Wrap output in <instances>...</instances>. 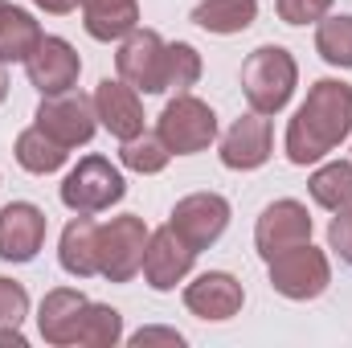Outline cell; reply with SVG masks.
<instances>
[{"mask_svg": "<svg viewBox=\"0 0 352 348\" xmlns=\"http://www.w3.org/2000/svg\"><path fill=\"white\" fill-rule=\"evenodd\" d=\"M352 135V87L340 78H320L307 90L303 107L295 111V119L287 123V160L307 168L316 160H324L328 152H336Z\"/></svg>", "mask_w": 352, "mask_h": 348, "instance_id": "6da1fadb", "label": "cell"}, {"mask_svg": "<svg viewBox=\"0 0 352 348\" xmlns=\"http://www.w3.org/2000/svg\"><path fill=\"white\" fill-rule=\"evenodd\" d=\"M295 83H299V66L283 45H258L242 66V94L258 115H278L291 102Z\"/></svg>", "mask_w": 352, "mask_h": 348, "instance_id": "7a4b0ae2", "label": "cell"}, {"mask_svg": "<svg viewBox=\"0 0 352 348\" xmlns=\"http://www.w3.org/2000/svg\"><path fill=\"white\" fill-rule=\"evenodd\" d=\"M156 135L164 140V148L173 156H197V152H205L217 140V115H213L209 102H201V98H192L184 90L160 111Z\"/></svg>", "mask_w": 352, "mask_h": 348, "instance_id": "3957f363", "label": "cell"}, {"mask_svg": "<svg viewBox=\"0 0 352 348\" xmlns=\"http://www.w3.org/2000/svg\"><path fill=\"white\" fill-rule=\"evenodd\" d=\"M148 238H152V230L135 213H123V217H111L107 226H98V274L111 283H131L144 270Z\"/></svg>", "mask_w": 352, "mask_h": 348, "instance_id": "277c9868", "label": "cell"}, {"mask_svg": "<svg viewBox=\"0 0 352 348\" xmlns=\"http://www.w3.org/2000/svg\"><path fill=\"white\" fill-rule=\"evenodd\" d=\"M270 266V287L283 295V299H295V303H307V299H320L332 283V266L328 254L316 250L311 242H299L283 254L266 262Z\"/></svg>", "mask_w": 352, "mask_h": 348, "instance_id": "5b68a950", "label": "cell"}, {"mask_svg": "<svg viewBox=\"0 0 352 348\" xmlns=\"http://www.w3.org/2000/svg\"><path fill=\"white\" fill-rule=\"evenodd\" d=\"M123 193H127L123 173L107 156H82L62 180V205L70 213H102V209L119 205Z\"/></svg>", "mask_w": 352, "mask_h": 348, "instance_id": "8992f818", "label": "cell"}, {"mask_svg": "<svg viewBox=\"0 0 352 348\" xmlns=\"http://www.w3.org/2000/svg\"><path fill=\"white\" fill-rule=\"evenodd\" d=\"M115 66H119V78L127 87L144 90V94H160L168 90V45L156 29H131L115 54Z\"/></svg>", "mask_w": 352, "mask_h": 348, "instance_id": "52a82bcc", "label": "cell"}, {"mask_svg": "<svg viewBox=\"0 0 352 348\" xmlns=\"http://www.w3.org/2000/svg\"><path fill=\"white\" fill-rule=\"evenodd\" d=\"M37 127L45 135H54L62 148H82L94 140L98 115H94V98L78 94V90H62V94H41L37 107Z\"/></svg>", "mask_w": 352, "mask_h": 348, "instance_id": "ba28073f", "label": "cell"}, {"mask_svg": "<svg viewBox=\"0 0 352 348\" xmlns=\"http://www.w3.org/2000/svg\"><path fill=\"white\" fill-rule=\"evenodd\" d=\"M168 226H173V234L188 250L201 254V250H209L226 234V226H230V201L221 193H188V197L176 201Z\"/></svg>", "mask_w": 352, "mask_h": 348, "instance_id": "9c48e42d", "label": "cell"}, {"mask_svg": "<svg viewBox=\"0 0 352 348\" xmlns=\"http://www.w3.org/2000/svg\"><path fill=\"white\" fill-rule=\"evenodd\" d=\"M299 242H311V213H307V205L291 201V197L270 201L263 209V217H258V226H254L258 254L270 262L274 254H283V250H291Z\"/></svg>", "mask_w": 352, "mask_h": 348, "instance_id": "30bf717a", "label": "cell"}, {"mask_svg": "<svg viewBox=\"0 0 352 348\" xmlns=\"http://www.w3.org/2000/svg\"><path fill=\"white\" fill-rule=\"evenodd\" d=\"M25 74L41 94H62V90H74L78 74H82V58L74 54V45L66 37H41L25 62Z\"/></svg>", "mask_w": 352, "mask_h": 348, "instance_id": "8fae6325", "label": "cell"}, {"mask_svg": "<svg viewBox=\"0 0 352 348\" xmlns=\"http://www.w3.org/2000/svg\"><path fill=\"white\" fill-rule=\"evenodd\" d=\"M45 213L29 201H12L0 209V259L4 262H33L45 246Z\"/></svg>", "mask_w": 352, "mask_h": 348, "instance_id": "7c38bea8", "label": "cell"}, {"mask_svg": "<svg viewBox=\"0 0 352 348\" xmlns=\"http://www.w3.org/2000/svg\"><path fill=\"white\" fill-rule=\"evenodd\" d=\"M270 148H274L270 119L250 111L221 135V164L234 168V173H254V168H263L270 160Z\"/></svg>", "mask_w": 352, "mask_h": 348, "instance_id": "4fadbf2b", "label": "cell"}, {"mask_svg": "<svg viewBox=\"0 0 352 348\" xmlns=\"http://www.w3.org/2000/svg\"><path fill=\"white\" fill-rule=\"evenodd\" d=\"M246 303V291L226 270H205L184 287V307L201 320H234Z\"/></svg>", "mask_w": 352, "mask_h": 348, "instance_id": "5bb4252c", "label": "cell"}, {"mask_svg": "<svg viewBox=\"0 0 352 348\" xmlns=\"http://www.w3.org/2000/svg\"><path fill=\"white\" fill-rule=\"evenodd\" d=\"M94 115L115 140H135L144 131V102L140 90L127 87L123 78H102L94 87Z\"/></svg>", "mask_w": 352, "mask_h": 348, "instance_id": "9a60e30c", "label": "cell"}, {"mask_svg": "<svg viewBox=\"0 0 352 348\" xmlns=\"http://www.w3.org/2000/svg\"><path fill=\"white\" fill-rule=\"evenodd\" d=\"M192 259H197V250H188V246L176 238L173 226L156 230V234L148 238V250H144V279H148V287H152V291H173L176 283L188 279Z\"/></svg>", "mask_w": 352, "mask_h": 348, "instance_id": "2e32d148", "label": "cell"}, {"mask_svg": "<svg viewBox=\"0 0 352 348\" xmlns=\"http://www.w3.org/2000/svg\"><path fill=\"white\" fill-rule=\"evenodd\" d=\"M87 295L82 291H74V287H54V291H45V299H41V307H37V328H41V336L50 340V345H74V336H78V324H82V316H87Z\"/></svg>", "mask_w": 352, "mask_h": 348, "instance_id": "e0dca14e", "label": "cell"}, {"mask_svg": "<svg viewBox=\"0 0 352 348\" xmlns=\"http://www.w3.org/2000/svg\"><path fill=\"white\" fill-rule=\"evenodd\" d=\"M58 262L66 274L74 279H90L98 274V221H90V213H78L58 242Z\"/></svg>", "mask_w": 352, "mask_h": 348, "instance_id": "ac0fdd59", "label": "cell"}, {"mask_svg": "<svg viewBox=\"0 0 352 348\" xmlns=\"http://www.w3.org/2000/svg\"><path fill=\"white\" fill-rule=\"evenodd\" d=\"M82 25L94 41H119L140 25V0H78Z\"/></svg>", "mask_w": 352, "mask_h": 348, "instance_id": "d6986e66", "label": "cell"}, {"mask_svg": "<svg viewBox=\"0 0 352 348\" xmlns=\"http://www.w3.org/2000/svg\"><path fill=\"white\" fill-rule=\"evenodd\" d=\"M16 164L25 168V173H33V176H50V173H58L66 160H70V148H62L54 135H45L37 123L33 127H25L21 135H16Z\"/></svg>", "mask_w": 352, "mask_h": 348, "instance_id": "ffe728a7", "label": "cell"}, {"mask_svg": "<svg viewBox=\"0 0 352 348\" xmlns=\"http://www.w3.org/2000/svg\"><path fill=\"white\" fill-rule=\"evenodd\" d=\"M41 37H45L41 25L25 8H12V4L0 8V62H29Z\"/></svg>", "mask_w": 352, "mask_h": 348, "instance_id": "44dd1931", "label": "cell"}, {"mask_svg": "<svg viewBox=\"0 0 352 348\" xmlns=\"http://www.w3.org/2000/svg\"><path fill=\"white\" fill-rule=\"evenodd\" d=\"M254 17H258V0H201L192 8V21L209 33H221V37L250 29Z\"/></svg>", "mask_w": 352, "mask_h": 348, "instance_id": "7402d4cb", "label": "cell"}, {"mask_svg": "<svg viewBox=\"0 0 352 348\" xmlns=\"http://www.w3.org/2000/svg\"><path fill=\"white\" fill-rule=\"evenodd\" d=\"M307 193L320 209H349L352 205V160H332L324 168H316L307 180Z\"/></svg>", "mask_w": 352, "mask_h": 348, "instance_id": "603a6c76", "label": "cell"}, {"mask_svg": "<svg viewBox=\"0 0 352 348\" xmlns=\"http://www.w3.org/2000/svg\"><path fill=\"white\" fill-rule=\"evenodd\" d=\"M123 340V316L107 303H87V316L78 324V336L74 345L82 348H115Z\"/></svg>", "mask_w": 352, "mask_h": 348, "instance_id": "cb8c5ba5", "label": "cell"}, {"mask_svg": "<svg viewBox=\"0 0 352 348\" xmlns=\"http://www.w3.org/2000/svg\"><path fill=\"white\" fill-rule=\"evenodd\" d=\"M316 54L336 70H352V17H324L320 21Z\"/></svg>", "mask_w": 352, "mask_h": 348, "instance_id": "d4e9b609", "label": "cell"}, {"mask_svg": "<svg viewBox=\"0 0 352 348\" xmlns=\"http://www.w3.org/2000/svg\"><path fill=\"white\" fill-rule=\"evenodd\" d=\"M119 160H123V168H131V173L156 176V173H164V168H168L173 152L164 148V140H160V135H148V131H140L135 140H123V152H119Z\"/></svg>", "mask_w": 352, "mask_h": 348, "instance_id": "484cf974", "label": "cell"}, {"mask_svg": "<svg viewBox=\"0 0 352 348\" xmlns=\"http://www.w3.org/2000/svg\"><path fill=\"white\" fill-rule=\"evenodd\" d=\"M201 78V54L188 41H173L168 45V90L184 94L188 87H197Z\"/></svg>", "mask_w": 352, "mask_h": 348, "instance_id": "4316f807", "label": "cell"}, {"mask_svg": "<svg viewBox=\"0 0 352 348\" xmlns=\"http://www.w3.org/2000/svg\"><path fill=\"white\" fill-rule=\"evenodd\" d=\"M25 316H29V291L16 279L0 274V328H21Z\"/></svg>", "mask_w": 352, "mask_h": 348, "instance_id": "83f0119b", "label": "cell"}, {"mask_svg": "<svg viewBox=\"0 0 352 348\" xmlns=\"http://www.w3.org/2000/svg\"><path fill=\"white\" fill-rule=\"evenodd\" d=\"M332 8V0H278V17L287 25H311V21H324Z\"/></svg>", "mask_w": 352, "mask_h": 348, "instance_id": "f1b7e54d", "label": "cell"}, {"mask_svg": "<svg viewBox=\"0 0 352 348\" xmlns=\"http://www.w3.org/2000/svg\"><path fill=\"white\" fill-rule=\"evenodd\" d=\"M328 246L352 266V205L349 209H336V217L328 226Z\"/></svg>", "mask_w": 352, "mask_h": 348, "instance_id": "f546056e", "label": "cell"}, {"mask_svg": "<svg viewBox=\"0 0 352 348\" xmlns=\"http://www.w3.org/2000/svg\"><path fill=\"white\" fill-rule=\"evenodd\" d=\"M131 345H184V336H180V332H173V328H140V332H135V336H131Z\"/></svg>", "mask_w": 352, "mask_h": 348, "instance_id": "4dcf8cb0", "label": "cell"}, {"mask_svg": "<svg viewBox=\"0 0 352 348\" xmlns=\"http://www.w3.org/2000/svg\"><path fill=\"white\" fill-rule=\"evenodd\" d=\"M37 8H45V12H54V17H62V12H74L78 8V0H33Z\"/></svg>", "mask_w": 352, "mask_h": 348, "instance_id": "1f68e13d", "label": "cell"}, {"mask_svg": "<svg viewBox=\"0 0 352 348\" xmlns=\"http://www.w3.org/2000/svg\"><path fill=\"white\" fill-rule=\"evenodd\" d=\"M0 345L25 348V336H21V328H0Z\"/></svg>", "mask_w": 352, "mask_h": 348, "instance_id": "d6a6232c", "label": "cell"}, {"mask_svg": "<svg viewBox=\"0 0 352 348\" xmlns=\"http://www.w3.org/2000/svg\"><path fill=\"white\" fill-rule=\"evenodd\" d=\"M4 94H8V74H4V62H0V102H4Z\"/></svg>", "mask_w": 352, "mask_h": 348, "instance_id": "836d02e7", "label": "cell"}, {"mask_svg": "<svg viewBox=\"0 0 352 348\" xmlns=\"http://www.w3.org/2000/svg\"><path fill=\"white\" fill-rule=\"evenodd\" d=\"M4 4H8V0H0V8H4Z\"/></svg>", "mask_w": 352, "mask_h": 348, "instance_id": "e575fe53", "label": "cell"}]
</instances>
